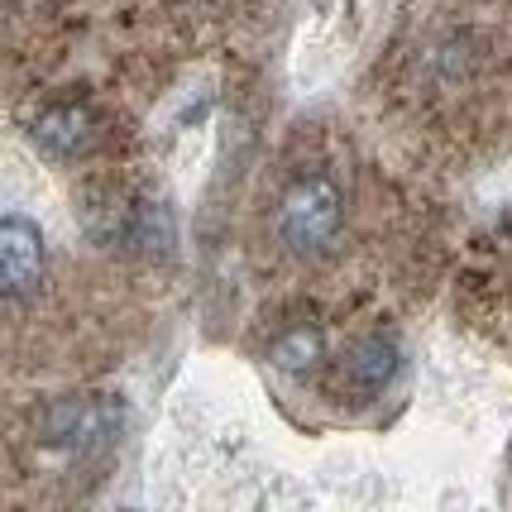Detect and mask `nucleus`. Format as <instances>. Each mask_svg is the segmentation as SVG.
Masks as SVG:
<instances>
[{
  "label": "nucleus",
  "instance_id": "obj_3",
  "mask_svg": "<svg viewBox=\"0 0 512 512\" xmlns=\"http://www.w3.org/2000/svg\"><path fill=\"white\" fill-rule=\"evenodd\" d=\"M0 278H5V302L20 307L29 292H39L44 278V235L39 225L24 216H5L0 221Z\"/></svg>",
  "mask_w": 512,
  "mask_h": 512
},
{
  "label": "nucleus",
  "instance_id": "obj_4",
  "mask_svg": "<svg viewBox=\"0 0 512 512\" xmlns=\"http://www.w3.org/2000/svg\"><path fill=\"white\" fill-rule=\"evenodd\" d=\"M393 374H398V345L383 340V335H369V340H359V345H350L340 355V364H335V393L369 402L393 383Z\"/></svg>",
  "mask_w": 512,
  "mask_h": 512
},
{
  "label": "nucleus",
  "instance_id": "obj_5",
  "mask_svg": "<svg viewBox=\"0 0 512 512\" xmlns=\"http://www.w3.org/2000/svg\"><path fill=\"white\" fill-rule=\"evenodd\" d=\"M91 139H96V120H91L82 106H48V111L34 120V144L48 149L53 158L87 154Z\"/></svg>",
  "mask_w": 512,
  "mask_h": 512
},
{
  "label": "nucleus",
  "instance_id": "obj_2",
  "mask_svg": "<svg viewBox=\"0 0 512 512\" xmlns=\"http://www.w3.org/2000/svg\"><path fill=\"white\" fill-rule=\"evenodd\" d=\"M120 407L101 398H53L34 412V446L63 450V455H91L111 446Z\"/></svg>",
  "mask_w": 512,
  "mask_h": 512
},
{
  "label": "nucleus",
  "instance_id": "obj_6",
  "mask_svg": "<svg viewBox=\"0 0 512 512\" xmlns=\"http://www.w3.org/2000/svg\"><path fill=\"white\" fill-rule=\"evenodd\" d=\"M316 359H326V340L312 326H292L288 335L273 340V364H283V369H312Z\"/></svg>",
  "mask_w": 512,
  "mask_h": 512
},
{
  "label": "nucleus",
  "instance_id": "obj_1",
  "mask_svg": "<svg viewBox=\"0 0 512 512\" xmlns=\"http://www.w3.org/2000/svg\"><path fill=\"white\" fill-rule=\"evenodd\" d=\"M350 187L335 173L331 163H312V168H297L283 192L273 197V216H268V235L283 259L312 268L335 259L345 240H350Z\"/></svg>",
  "mask_w": 512,
  "mask_h": 512
}]
</instances>
